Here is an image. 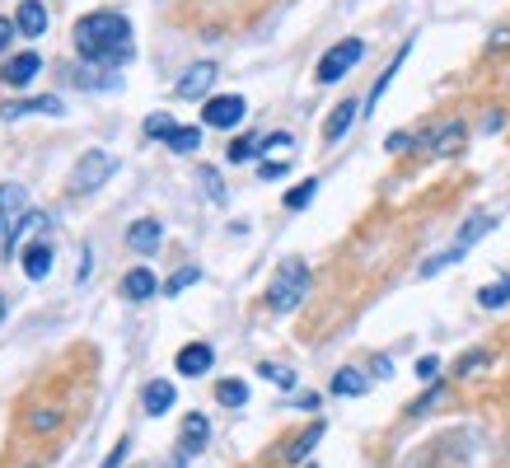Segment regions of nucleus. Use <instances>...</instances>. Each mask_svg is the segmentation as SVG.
<instances>
[{
    "label": "nucleus",
    "instance_id": "58836bf2",
    "mask_svg": "<svg viewBox=\"0 0 510 468\" xmlns=\"http://www.w3.org/2000/svg\"><path fill=\"white\" fill-rule=\"evenodd\" d=\"M19 33V24H14V19H5V14H0V52H5L10 47V38Z\"/></svg>",
    "mask_w": 510,
    "mask_h": 468
},
{
    "label": "nucleus",
    "instance_id": "c9c22d12",
    "mask_svg": "<svg viewBox=\"0 0 510 468\" xmlns=\"http://www.w3.org/2000/svg\"><path fill=\"white\" fill-rule=\"evenodd\" d=\"M436 375H440V361L436 356H421L417 361V379H436Z\"/></svg>",
    "mask_w": 510,
    "mask_h": 468
},
{
    "label": "nucleus",
    "instance_id": "f8f14e48",
    "mask_svg": "<svg viewBox=\"0 0 510 468\" xmlns=\"http://www.w3.org/2000/svg\"><path fill=\"white\" fill-rule=\"evenodd\" d=\"M38 71H43V56H38V52H19V56H5V71H0V75H5L10 89H24Z\"/></svg>",
    "mask_w": 510,
    "mask_h": 468
},
{
    "label": "nucleus",
    "instance_id": "393cba45",
    "mask_svg": "<svg viewBox=\"0 0 510 468\" xmlns=\"http://www.w3.org/2000/svg\"><path fill=\"white\" fill-rule=\"evenodd\" d=\"M216 398L225 403V408H243V403H249V384H243V379H220Z\"/></svg>",
    "mask_w": 510,
    "mask_h": 468
},
{
    "label": "nucleus",
    "instance_id": "0eeeda50",
    "mask_svg": "<svg viewBox=\"0 0 510 468\" xmlns=\"http://www.w3.org/2000/svg\"><path fill=\"white\" fill-rule=\"evenodd\" d=\"M243 113H249L243 94H216V98H207V108H201V122L216 127V132H230V127L243 122Z\"/></svg>",
    "mask_w": 510,
    "mask_h": 468
},
{
    "label": "nucleus",
    "instance_id": "ea45409f",
    "mask_svg": "<svg viewBox=\"0 0 510 468\" xmlns=\"http://www.w3.org/2000/svg\"><path fill=\"white\" fill-rule=\"evenodd\" d=\"M370 370L384 379V375H394V361H389V356H375V361H370Z\"/></svg>",
    "mask_w": 510,
    "mask_h": 468
},
{
    "label": "nucleus",
    "instance_id": "ddd939ff",
    "mask_svg": "<svg viewBox=\"0 0 510 468\" xmlns=\"http://www.w3.org/2000/svg\"><path fill=\"white\" fill-rule=\"evenodd\" d=\"M159 239H165V225L159 220H132V230H127V249L132 253H155L159 249Z\"/></svg>",
    "mask_w": 510,
    "mask_h": 468
},
{
    "label": "nucleus",
    "instance_id": "e433bc0d",
    "mask_svg": "<svg viewBox=\"0 0 510 468\" xmlns=\"http://www.w3.org/2000/svg\"><path fill=\"white\" fill-rule=\"evenodd\" d=\"M281 146H291V132H272V136H262V155H268V150H281Z\"/></svg>",
    "mask_w": 510,
    "mask_h": 468
},
{
    "label": "nucleus",
    "instance_id": "a878e982",
    "mask_svg": "<svg viewBox=\"0 0 510 468\" xmlns=\"http://www.w3.org/2000/svg\"><path fill=\"white\" fill-rule=\"evenodd\" d=\"M314 192H319V178H304L300 188H291V192H285V211H304V207L314 201Z\"/></svg>",
    "mask_w": 510,
    "mask_h": 468
},
{
    "label": "nucleus",
    "instance_id": "c756f323",
    "mask_svg": "<svg viewBox=\"0 0 510 468\" xmlns=\"http://www.w3.org/2000/svg\"><path fill=\"white\" fill-rule=\"evenodd\" d=\"M174 127H178V122H174L169 113H150V117H146V136H150V140H169Z\"/></svg>",
    "mask_w": 510,
    "mask_h": 468
},
{
    "label": "nucleus",
    "instance_id": "5701e85b",
    "mask_svg": "<svg viewBox=\"0 0 510 468\" xmlns=\"http://www.w3.org/2000/svg\"><path fill=\"white\" fill-rule=\"evenodd\" d=\"M323 431H328V426H323V421H314V426H310V431H304V436H295V440H291V450H285V459H291V464L310 459V450H314V445L323 440Z\"/></svg>",
    "mask_w": 510,
    "mask_h": 468
},
{
    "label": "nucleus",
    "instance_id": "6ab92c4d",
    "mask_svg": "<svg viewBox=\"0 0 510 468\" xmlns=\"http://www.w3.org/2000/svg\"><path fill=\"white\" fill-rule=\"evenodd\" d=\"M24 113H47V117H61L66 108H61V98H56V94L24 98V104H5V108H0V117H24Z\"/></svg>",
    "mask_w": 510,
    "mask_h": 468
},
{
    "label": "nucleus",
    "instance_id": "7ed1b4c3",
    "mask_svg": "<svg viewBox=\"0 0 510 468\" xmlns=\"http://www.w3.org/2000/svg\"><path fill=\"white\" fill-rule=\"evenodd\" d=\"M304 295H310V268H304V258H285L268 286V304L276 314H291L304 304Z\"/></svg>",
    "mask_w": 510,
    "mask_h": 468
},
{
    "label": "nucleus",
    "instance_id": "412c9836",
    "mask_svg": "<svg viewBox=\"0 0 510 468\" xmlns=\"http://www.w3.org/2000/svg\"><path fill=\"white\" fill-rule=\"evenodd\" d=\"M407 52H412V43H403V47H398V56H394V66H389V71H384V75L375 80V89H370V98H365V108H361V113H375V108H379V98L389 94V85H394V75H398V66H403V61H407Z\"/></svg>",
    "mask_w": 510,
    "mask_h": 468
},
{
    "label": "nucleus",
    "instance_id": "7c9ffc66",
    "mask_svg": "<svg viewBox=\"0 0 510 468\" xmlns=\"http://www.w3.org/2000/svg\"><path fill=\"white\" fill-rule=\"evenodd\" d=\"M197 178H201V188H207L211 201H225V188H220V174H216V169H201Z\"/></svg>",
    "mask_w": 510,
    "mask_h": 468
},
{
    "label": "nucleus",
    "instance_id": "4be33fe9",
    "mask_svg": "<svg viewBox=\"0 0 510 468\" xmlns=\"http://www.w3.org/2000/svg\"><path fill=\"white\" fill-rule=\"evenodd\" d=\"M478 304H482V310H506V304H510V277L487 281V286L478 291Z\"/></svg>",
    "mask_w": 510,
    "mask_h": 468
},
{
    "label": "nucleus",
    "instance_id": "72a5a7b5",
    "mask_svg": "<svg viewBox=\"0 0 510 468\" xmlns=\"http://www.w3.org/2000/svg\"><path fill=\"white\" fill-rule=\"evenodd\" d=\"M384 146H389V155H407V150H412V136H407V132H394L389 140H384Z\"/></svg>",
    "mask_w": 510,
    "mask_h": 468
},
{
    "label": "nucleus",
    "instance_id": "f03ea898",
    "mask_svg": "<svg viewBox=\"0 0 510 468\" xmlns=\"http://www.w3.org/2000/svg\"><path fill=\"white\" fill-rule=\"evenodd\" d=\"M38 220H47V216L29 211L24 183H0V230H5V253L19 249V234H24L29 225H38Z\"/></svg>",
    "mask_w": 510,
    "mask_h": 468
},
{
    "label": "nucleus",
    "instance_id": "37998d69",
    "mask_svg": "<svg viewBox=\"0 0 510 468\" xmlns=\"http://www.w3.org/2000/svg\"><path fill=\"white\" fill-rule=\"evenodd\" d=\"M295 408H300V413H314V408H319V394H304V398L295 403Z\"/></svg>",
    "mask_w": 510,
    "mask_h": 468
},
{
    "label": "nucleus",
    "instance_id": "a19ab883",
    "mask_svg": "<svg viewBox=\"0 0 510 468\" xmlns=\"http://www.w3.org/2000/svg\"><path fill=\"white\" fill-rule=\"evenodd\" d=\"M510 47V29H497V38H492V52H506Z\"/></svg>",
    "mask_w": 510,
    "mask_h": 468
},
{
    "label": "nucleus",
    "instance_id": "a211bd4d",
    "mask_svg": "<svg viewBox=\"0 0 510 468\" xmlns=\"http://www.w3.org/2000/svg\"><path fill=\"white\" fill-rule=\"evenodd\" d=\"M463 140H468V127H463L459 117H450L445 127L431 132V150H436V155H459V150H463Z\"/></svg>",
    "mask_w": 510,
    "mask_h": 468
},
{
    "label": "nucleus",
    "instance_id": "aec40b11",
    "mask_svg": "<svg viewBox=\"0 0 510 468\" xmlns=\"http://www.w3.org/2000/svg\"><path fill=\"white\" fill-rule=\"evenodd\" d=\"M365 389H370V375H365V370H352V365H342V370L333 375V394H337V398H361Z\"/></svg>",
    "mask_w": 510,
    "mask_h": 468
},
{
    "label": "nucleus",
    "instance_id": "20e7f679",
    "mask_svg": "<svg viewBox=\"0 0 510 468\" xmlns=\"http://www.w3.org/2000/svg\"><path fill=\"white\" fill-rule=\"evenodd\" d=\"M492 230H497V216H473V220H468V225L459 230V239L450 243V249L421 262V268H417V277H436V272H445L450 262H459V258H463L468 249H473V243H478L482 234H492Z\"/></svg>",
    "mask_w": 510,
    "mask_h": 468
},
{
    "label": "nucleus",
    "instance_id": "4468645a",
    "mask_svg": "<svg viewBox=\"0 0 510 468\" xmlns=\"http://www.w3.org/2000/svg\"><path fill=\"white\" fill-rule=\"evenodd\" d=\"M174 384L169 379H150L146 384V394H140V413H146V417H165L169 408H174Z\"/></svg>",
    "mask_w": 510,
    "mask_h": 468
},
{
    "label": "nucleus",
    "instance_id": "2f4dec72",
    "mask_svg": "<svg viewBox=\"0 0 510 468\" xmlns=\"http://www.w3.org/2000/svg\"><path fill=\"white\" fill-rule=\"evenodd\" d=\"M29 426H33V431H56L61 413H29Z\"/></svg>",
    "mask_w": 510,
    "mask_h": 468
},
{
    "label": "nucleus",
    "instance_id": "6e6552de",
    "mask_svg": "<svg viewBox=\"0 0 510 468\" xmlns=\"http://www.w3.org/2000/svg\"><path fill=\"white\" fill-rule=\"evenodd\" d=\"M216 61H197V66H188L178 75V85H174V94L178 98H207L211 94V85H216Z\"/></svg>",
    "mask_w": 510,
    "mask_h": 468
},
{
    "label": "nucleus",
    "instance_id": "9b49d317",
    "mask_svg": "<svg viewBox=\"0 0 510 468\" xmlns=\"http://www.w3.org/2000/svg\"><path fill=\"white\" fill-rule=\"evenodd\" d=\"M207 440H211V421L201 417V413H192V417H183V431H178V450L183 455H201L207 450Z\"/></svg>",
    "mask_w": 510,
    "mask_h": 468
},
{
    "label": "nucleus",
    "instance_id": "9d476101",
    "mask_svg": "<svg viewBox=\"0 0 510 468\" xmlns=\"http://www.w3.org/2000/svg\"><path fill=\"white\" fill-rule=\"evenodd\" d=\"M356 117H361V104H356V98H342V104L328 113V122H323V140H328V146H337V140L356 127Z\"/></svg>",
    "mask_w": 510,
    "mask_h": 468
},
{
    "label": "nucleus",
    "instance_id": "f3484780",
    "mask_svg": "<svg viewBox=\"0 0 510 468\" xmlns=\"http://www.w3.org/2000/svg\"><path fill=\"white\" fill-rule=\"evenodd\" d=\"M159 291H165V286H159V281H155V272L150 268H132L127 277H122V295H127V300H150V295H159Z\"/></svg>",
    "mask_w": 510,
    "mask_h": 468
},
{
    "label": "nucleus",
    "instance_id": "dca6fc26",
    "mask_svg": "<svg viewBox=\"0 0 510 468\" xmlns=\"http://www.w3.org/2000/svg\"><path fill=\"white\" fill-rule=\"evenodd\" d=\"M14 24H19V38H43V33H47V10H43V0H24V5L14 10Z\"/></svg>",
    "mask_w": 510,
    "mask_h": 468
},
{
    "label": "nucleus",
    "instance_id": "473e14b6",
    "mask_svg": "<svg viewBox=\"0 0 510 468\" xmlns=\"http://www.w3.org/2000/svg\"><path fill=\"white\" fill-rule=\"evenodd\" d=\"M285 174H291L285 159H262V183H268V178H285Z\"/></svg>",
    "mask_w": 510,
    "mask_h": 468
},
{
    "label": "nucleus",
    "instance_id": "c85d7f7f",
    "mask_svg": "<svg viewBox=\"0 0 510 468\" xmlns=\"http://www.w3.org/2000/svg\"><path fill=\"white\" fill-rule=\"evenodd\" d=\"M225 155H230V165H249L253 155H262V140H253V136H239Z\"/></svg>",
    "mask_w": 510,
    "mask_h": 468
},
{
    "label": "nucleus",
    "instance_id": "c03bdc74",
    "mask_svg": "<svg viewBox=\"0 0 510 468\" xmlns=\"http://www.w3.org/2000/svg\"><path fill=\"white\" fill-rule=\"evenodd\" d=\"M0 314H5V295H0Z\"/></svg>",
    "mask_w": 510,
    "mask_h": 468
},
{
    "label": "nucleus",
    "instance_id": "f257e3e1",
    "mask_svg": "<svg viewBox=\"0 0 510 468\" xmlns=\"http://www.w3.org/2000/svg\"><path fill=\"white\" fill-rule=\"evenodd\" d=\"M75 52L89 61V66H127L136 52L132 38V19L117 10H89L85 19H75Z\"/></svg>",
    "mask_w": 510,
    "mask_h": 468
},
{
    "label": "nucleus",
    "instance_id": "b1692460",
    "mask_svg": "<svg viewBox=\"0 0 510 468\" xmlns=\"http://www.w3.org/2000/svg\"><path fill=\"white\" fill-rule=\"evenodd\" d=\"M165 146H169L174 155H192V150L201 146V127H174Z\"/></svg>",
    "mask_w": 510,
    "mask_h": 468
},
{
    "label": "nucleus",
    "instance_id": "1a4fd4ad",
    "mask_svg": "<svg viewBox=\"0 0 510 468\" xmlns=\"http://www.w3.org/2000/svg\"><path fill=\"white\" fill-rule=\"evenodd\" d=\"M216 365V352H211V342H188L178 356H174V370L178 375H188V379H197V375H207Z\"/></svg>",
    "mask_w": 510,
    "mask_h": 468
},
{
    "label": "nucleus",
    "instance_id": "2eb2a0df",
    "mask_svg": "<svg viewBox=\"0 0 510 468\" xmlns=\"http://www.w3.org/2000/svg\"><path fill=\"white\" fill-rule=\"evenodd\" d=\"M52 262H56V253H52L47 239L29 243V249H24V277H29V281H47V277H52Z\"/></svg>",
    "mask_w": 510,
    "mask_h": 468
},
{
    "label": "nucleus",
    "instance_id": "79ce46f5",
    "mask_svg": "<svg viewBox=\"0 0 510 468\" xmlns=\"http://www.w3.org/2000/svg\"><path fill=\"white\" fill-rule=\"evenodd\" d=\"M482 127H487V132H501V127H506V117H501V113H487Z\"/></svg>",
    "mask_w": 510,
    "mask_h": 468
},
{
    "label": "nucleus",
    "instance_id": "423d86ee",
    "mask_svg": "<svg viewBox=\"0 0 510 468\" xmlns=\"http://www.w3.org/2000/svg\"><path fill=\"white\" fill-rule=\"evenodd\" d=\"M113 174H117V159L108 150H85V155H80V165H75V174H71V188L75 192H98Z\"/></svg>",
    "mask_w": 510,
    "mask_h": 468
},
{
    "label": "nucleus",
    "instance_id": "cd10ccee",
    "mask_svg": "<svg viewBox=\"0 0 510 468\" xmlns=\"http://www.w3.org/2000/svg\"><path fill=\"white\" fill-rule=\"evenodd\" d=\"M197 281H201V268H178V272L165 281V295H183L188 286H197Z\"/></svg>",
    "mask_w": 510,
    "mask_h": 468
},
{
    "label": "nucleus",
    "instance_id": "39448f33",
    "mask_svg": "<svg viewBox=\"0 0 510 468\" xmlns=\"http://www.w3.org/2000/svg\"><path fill=\"white\" fill-rule=\"evenodd\" d=\"M365 56V43L361 38H342V43H333L328 52L319 56V85H337L342 75H352V66Z\"/></svg>",
    "mask_w": 510,
    "mask_h": 468
},
{
    "label": "nucleus",
    "instance_id": "4c0bfd02",
    "mask_svg": "<svg viewBox=\"0 0 510 468\" xmlns=\"http://www.w3.org/2000/svg\"><path fill=\"white\" fill-rule=\"evenodd\" d=\"M478 365H487V352H468V356H459V375L478 370Z\"/></svg>",
    "mask_w": 510,
    "mask_h": 468
},
{
    "label": "nucleus",
    "instance_id": "bb28decb",
    "mask_svg": "<svg viewBox=\"0 0 510 468\" xmlns=\"http://www.w3.org/2000/svg\"><path fill=\"white\" fill-rule=\"evenodd\" d=\"M258 375L268 384H276V389H295V370H285V365H276V361H262Z\"/></svg>",
    "mask_w": 510,
    "mask_h": 468
},
{
    "label": "nucleus",
    "instance_id": "f704fd0d",
    "mask_svg": "<svg viewBox=\"0 0 510 468\" xmlns=\"http://www.w3.org/2000/svg\"><path fill=\"white\" fill-rule=\"evenodd\" d=\"M127 455H132V440H117V450L104 459V468H122V464H127Z\"/></svg>",
    "mask_w": 510,
    "mask_h": 468
},
{
    "label": "nucleus",
    "instance_id": "a18cd8bd",
    "mask_svg": "<svg viewBox=\"0 0 510 468\" xmlns=\"http://www.w3.org/2000/svg\"><path fill=\"white\" fill-rule=\"evenodd\" d=\"M310 468H319V464H310Z\"/></svg>",
    "mask_w": 510,
    "mask_h": 468
}]
</instances>
